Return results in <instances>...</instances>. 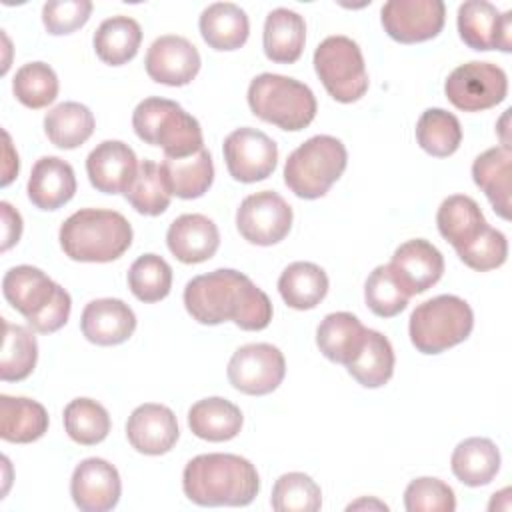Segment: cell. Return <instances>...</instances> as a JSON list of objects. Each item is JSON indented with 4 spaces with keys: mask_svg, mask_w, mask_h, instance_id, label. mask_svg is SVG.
Here are the masks:
<instances>
[{
    "mask_svg": "<svg viewBox=\"0 0 512 512\" xmlns=\"http://www.w3.org/2000/svg\"><path fill=\"white\" fill-rule=\"evenodd\" d=\"M188 314L206 326L232 320L242 330H264L272 320V302L246 274L218 268L194 276L184 288Z\"/></svg>",
    "mask_w": 512,
    "mask_h": 512,
    "instance_id": "cell-1",
    "label": "cell"
},
{
    "mask_svg": "<svg viewBox=\"0 0 512 512\" xmlns=\"http://www.w3.org/2000/svg\"><path fill=\"white\" fill-rule=\"evenodd\" d=\"M182 488L198 506H248L260 490V478L250 460L210 452L194 456L184 466Z\"/></svg>",
    "mask_w": 512,
    "mask_h": 512,
    "instance_id": "cell-2",
    "label": "cell"
},
{
    "mask_svg": "<svg viewBox=\"0 0 512 512\" xmlns=\"http://www.w3.org/2000/svg\"><path fill=\"white\" fill-rule=\"evenodd\" d=\"M58 238L70 260L112 262L130 248L132 226L116 210L82 208L62 222Z\"/></svg>",
    "mask_w": 512,
    "mask_h": 512,
    "instance_id": "cell-3",
    "label": "cell"
},
{
    "mask_svg": "<svg viewBox=\"0 0 512 512\" xmlns=\"http://www.w3.org/2000/svg\"><path fill=\"white\" fill-rule=\"evenodd\" d=\"M2 292L8 304L40 334H52L68 322L70 294L36 266L10 268L2 278Z\"/></svg>",
    "mask_w": 512,
    "mask_h": 512,
    "instance_id": "cell-4",
    "label": "cell"
},
{
    "mask_svg": "<svg viewBox=\"0 0 512 512\" xmlns=\"http://www.w3.org/2000/svg\"><path fill=\"white\" fill-rule=\"evenodd\" d=\"M132 128L146 144L160 146L166 158H186L204 148L198 120L168 98H144L134 108Z\"/></svg>",
    "mask_w": 512,
    "mask_h": 512,
    "instance_id": "cell-5",
    "label": "cell"
},
{
    "mask_svg": "<svg viewBox=\"0 0 512 512\" xmlns=\"http://www.w3.org/2000/svg\"><path fill=\"white\" fill-rule=\"evenodd\" d=\"M248 106L254 116L290 132L306 128L318 108L314 92L304 82L272 72H264L250 82Z\"/></svg>",
    "mask_w": 512,
    "mask_h": 512,
    "instance_id": "cell-6",
    "label": "cell"
},
{
    "mask_svg": "<svg viewBox=\"0 0 512 512\" xmlns=\"http://www.w3.org/2000/svg\"><path fill=\"white\" fill-rule=\"evenodd\" d=\"M348 164L346 146L328 134H318L300 144L284 164L286 186L304 200L324 196Z\"/></svg>",
    "mask_w": 512,
    "mask_h": 512,
    "instance_id": "cell-7",
    "label": "cell"
},
{
    "mask_svg": "<svg viewBox=\"0 0 512 512\" xmlns=\"http://www.w3.org/2000/svg\"><path fill=\"white\" fill-rule=\"evenodd\" d=\"M474 328V314L466 300L454 294L434 296L410 314V340L422 354H440L464 342Z\"/></svg>",
    "mask_w": 512,
    "mask_h": 512,
    "instance_id": "cell-8",
    "label": "cell"
},
{
    "mask_svg": "<svg viewBox=\"0 0 512 512\" xmlns=\"http://www.w3.org/2000/svg\"><path fill=\"white\" fill-rule=\"evenodd\" d=\"M314 70L336 102H356L368 90V72L362 50L348 36L324 38L314 50Z\"/></svg>",
    "mask_w": 512,
    "mask_h": 512,
    "instance_id": "cell-9",
    "label": "cell"
},
{
    "mask_svg": "<svg viewBox=\"0 0 512 512\" xmlns=\"http://www.w3.org/2000/svg\"><path fill=\"white\" fill-rule=\"evenodd\" d=\"M446 98L462 112H480L500 104L508 94L506 72L492 62L456 66L444 82Z\"/></svg>",
    "mask_w": 512,
    "mask_h": 512,
    "instance_id": "cell-10",
    "label": "cell"
},
{
    "mask_svg": "<svg viewBox=\"0 0 512 512\" xmlns=\"http://www.w3.org/2000/svg\"><path fill=\"white\" fill-rule=\"evenodd\" d=\"M286 374L284 354L266 342L240 346L228 362L230 384L250 396L274 392Z\"/></svg>",
    "mask_w": 512,
    "mask_h": 512,
    "instance_id": "cell-11",
    "label": "cell"
},
{
    "mask_svg": "<svg viewBox=\"0 0 512 512\" xmlns=\"http://www.w3.org/2000/svg\"><path fill=\"white\" fill-rule=\"evenodd\" d=\"M236 226L250 244L272 246L288 236L292 228V208L278 192L262 190L240 202Z\"/></svg>",
    "mask_w": 512,
    "mask_h": 512,
    "instance_id": "cell-12",
    "label": "cell"
},
{
    "mask_svg": "<svg viewBox=\"0 0 512 512\" xmlns=\"http://www.w3.org/2000/svg\"><path fill=\"white\" fill-rule=\"evenodd\" d=\"M222 152L230 176L244 184L268 178L278 162L276 142L262 130L250 126L230 132Z\"/></svg>",
    "mask_w": 512,
    "mask_h": 512,
    "instance_id": "cell-13",
    "label": "cell"
},
{
    "mask_svg": "<svg viewBox=\"0 0 512 512\" xmlns=\"http://www.w3.org/2000/svg\"><path fill=\"white\" fill-rule=\"evenodd\" d=\"M384 32L402 44H416L440 34L446 20L442 0H388L380 10Z\"/></svg>",
    "mask_w": 512,
    "mask_h": 512,
    "instance_id": "cell-14",
    "label": "cell"
},
{
    "mask_svg": "<svg viewBox=\"0 0 512 512\" xmlns=\"http://www.w3.org/2000/svg\"><path fill=\"white\" fill-rule=\"evenodd\" d=\"M458 32L474 50H512V12H498L486 0H466L458 8Z\"/></svg>",
    "mask_w": 512,
    "mask_h": 512,
    "instance_id": "cell-15",
    "label": "cell"
},
{
    "mask_svg": "<svg viewBox=\"0 0 512 512\" xmlns=\"http://www.w3.org/2000/svg\"><path fill=\"white\" fill-rule=\"evenodd\" d=\"M200 52L184 36L164 34L156 38L146 52V72L148 76L166 86H186L200 70Z\"/></svg>",
    "mask_w": 512,
    "mask_h": 512,
    "instance_id": "cell-16",
    "label": "cell"
},
{
    "mask_svg": "<svg viewBox=\"0 0 512 512\" xmlns=\"http://www.w3.org/2000/svg\"><path fill=\"white\" fill-rule=\"evenodd\" d=\"M122 492L118 470L104 458L82 460L70 478V496L82 512L112 510Z\"/></svg>",
    "mask_w": 512,
    "mask_h": 512,
    "instance_id": "cell-17",
    "label": "cell"
},
{
    "mask_svg": "<svg viewBox=\"0 0 512 512\" xmlns=\"http://www.w3.org/2000/svg\"><path fill=\"white\" fill-rule=\"evenodd\" d=\"M392 276L408 296L422 294L432 288L444 274L442 252L424 238L400 244L388 264Z\"/></svg>",
    "mask_w": 512,
    "mask_h": 512,
    "instance_id": "cell-18",
    "label": "cell"
},
{
    "mask_svg": "<svg viewBox=\"0 0 512 512\" xmlns=\"http://www.w3.org/2000/svg\"><path fill=\"white\" fill-rule=\"evenodd\" d=\"M180 436L174 412L164 404H140L126 422V438L134 450L148 456H160L172 450Z\"/></svg>",
    "mask_w": 512,
    "mask_h": 512,
    "instance_id": "cell-19",
    "label": "cell"
},
{
    "mask_svg": "<svg viewBox=\"0 0 512 512\" xmlns=\"http://www.w3.org/2000/svg\"><path fill=\"white\" fill-rule=\"evenodd\" d=\"M86 172L98 192L124 194L138 172V160L126 142L104 140L88 154Z\"/></svg>",
    "mask_w": 512,
    "mask_h": 512,
    "instance_id": "cell-20",
    "label": "cell"
},
{
    "mask_svg": "<svg viewBox=\"0 0 512 512\" xmlns=\"http://www.w3.org/2000/svg\"><path fill=\"white\" fill-rule=\"evenodd\" d=\"M82 334L98 346H116L126 342L136 330L132 308L118 298H98L86 304L80 318Z\"/></svg>",
    "mask_w": 512,
    "mask_h": 512,
    "instance_id": "cell-21",
    "label": "cell"
},
{
    "mask_svg": "<svg viewBox=\"0 0 512 512\" xmlns=\"http://www.w3.org/2000/svg\"><path fill=\"white\" fill-rule=\"evenodd\" d=\"M168 250L184 264L210 260L220 246L218 226L204 214H182L166 232Z\"/></svg>",
    "mask_w": 512,
    "mask_h": 512,
    "instance_id": "cell-22",
    "label": "cell"
},
{
    "mask_svg": "<svg viewBox=\"0 0 512 512\" xmlns=\"http://www.w3.org/2000/svg\"><path fill=\"white\" fill-rule=\"evenodd\" d=\"M76 192L74 168L58 156H42L28 178V198L40 210H58Z\"/></svg>",
    "mask_w": 512,
    "mask_h": 512,
    "instance_id": "cell-23",
    "label": "cell"
},
{
    "mask_svg": "<svg viewBox=\"0 0 512 512\" xmlns=\"http://www.w3.org/2000/svg\"><path fill=\"white\" fill-rule=\"evenodd\" d=\"M472 178L486 194L494 212L504 220L510 218L512 190V150L510 146H494L484 150L472 164Z\"/></svg>",
    "mask_w": 512,
    "mask_h": 512,
    "instance_id": "cell-24",
    "label": "cell"
},
{
    "mask_svg": "<svg viewBox=\"0 0 512 512\" xmlns=\"http://www.w3.org/2000/svg\"><path fill=\"white\" fill-rule=\"evenodd\" d=\"M438 232L448 240L454 250H464L488 228V222L474 198L452 194L442 200L436 214Z\"/></svg>",
    "mask_w": 512,
    "mask_h": 512,
    "instance_id": "cell-25",
    "label": "cell"
},
{
    "mask_svg": "<svg viewBox=\"0 0 512 512\" xmlns=\"http://www.w3.org/2000/svg\"><path fill=\"white\" fill-rule=\"evenodd\" d=\"M264 54L278 64H292L302 56L306 42L304 18L288 8H274L264 22Z\"/></svg>",
    "mask_w": 512,
    "mask_h": 512,
    "instance_id": "cell-26",
    "label": "cell"
},
{
    "mask_svg": "<svg viewBox=\"0 0 512 512\" xmlns=\"http://www.w3.org/2000/svg\"><path fill=\"white\" fill-rule=\"evenodd\" d=\"M164 184L172 196L192 200L208 192L214 180L212 156L206 148L186 158H166L160 164Z\"/></svg>",
    "mask_w": 512,
    "mask_h": 512,
    "instance_id": "cell-27",
    "label": "cell"
},
{
    "mask_svg": "<svg viewBox=\"0 0 512 512\" xmlns=\"http://www.w3.org/2000/svg\"><path fill=\"white\" fill-rule=\"evenodd\" d=\"M198 26L204 42L214 50H238L250 34L246 12L232 2H214L204 8Z\"/></svg>",
    "mask_w": 512,
    "mask_h": 512,
    "instance_id": "cell-28",
    "label": "cell"
},
{
    "mask_svg": "<svg viewBox=\"0 0 512 512\" xmlns=\"http://www.w3.org/2000/svg\"><path fill=\"white\" fill-rule=\"evenodd\" d=\"M242 412L226 398H202L188 410V426L194 436L208 442H226L242 430Z\"/></svg>",
    "mask_w": 512,
    "mask_h": 512,
    "instance_id": "cell-29",
    "label": "cell"
},
{
    "mask_svg": "<svg viewBox=\"0 0 512 512\" xmlns=\"http://www.w3.org/2000/svg\"><path fill=\"white\" fill-rule=\"evenodd\" d=\"M48 430L46 408L24 396H0V436L6 442L30 444Z\"/></svg>",
    "mask_w": 512,
    "mask_h": 512,
    "instance_id": "cell-30",
    "label": "cell"
},
{
    "mask_svg": "<svg viewBox=\"0 0 512 512\" xmlns=\"http://www.w3.org/2000/svg\"><path fill=\"white\" fill-rule=\"evenodd\" d=\"M450 466L462 484L472 488L486 486L500 470V450L490 438H466L454 448Z\"/></svg>",
    "mask_w": 512,
    "mask_h": 512,
    "instance_id": "cell-31",
    "label": "cell"
},
{
    "mask_svg": "<svg viewBox=\"0 0 512 512\" xmlns=\"http://www.w3.org/2000/svg\"><path fill=\"white\" fill-rule=\"evenodd\" d=\"M346 368L350 376L366 388L384 386L394 374V350L390 340L382 332L366 328L364 340Z\"/></svg>",
    "mask_w": 512,
    "mask_h": 512,
    "instance_id": "cell-32",
    "label": "cell"
},
{
    "mask_svg": "<svg viewBox=\"0 0 512 512\" xmlns=\"http://www.w3.org/2000/svg\"><path fill=\"white\" fill-rule=\"evenodd\" d=\"M278 292L290 308L310 310L328 294V276L314 262H292L278 278Z\"/></svg>",
    "mask_w": 512,
    "mask_h": 512,
    "instance_id": "cell-33",
    "label": "cell"
},
{
    "mask_svg": "<svg viewBox=\"0 0 512 512\" xmlns=\"http://www.w3.org/2000/svg\"><path fill=\"white\" fill-rule=\"evenodd\" d=\"M94 52L110 66H122L130 62L142 42V28L130 16L106 18L94 32Z\"/></svg>",
    "mask_w": 512,
    "mask_h": 512,
    "instance_id": "cell-34",
    "label": "cell"
},
{
    "mask_svg": "<svg viewBox=\"0 0 512 512\" xmlns=\"http://www.w3.org/2000/svg\"><path fill=\"white\" fill-rule=\"evenodd\" d=\"M366 328L350 312H332L324 316L316 330V344L320 352L336 362L348 364L364 340Z\"/></svg>",
    "mask_w": 512,
    "mask_h": 512,
    "instance_id": "cell-35",
    "label": "cell"
},
{
    "mask_svg": "<svg viewBox=\"0 0 512 512\" xmlns=\"http://www.w3.org/2000/svg\"><path fill=\"white\" fill-rule=\"evenodd\" d=\"M94 126V114L80 102H62L44 116V132L48 140L62 150L82 146L92 136Z\"/></svg>",
    "mask_w": 512,
    "mask_h": 512,
    "instance_id": "cell-36",
    "label": "cell"
},
{
    "mask_svg": "<svg viewBox=\"0 0 512 512\" xmlns=\"http://www.w3.org/2000/svg\"><path fill=\"white\" fill-rule=\"evenodd\" d=\"M2 354H0V378L4 382H20L28 378L38 360L36 336L20 324L2 322Z\"/></svg>",
    "mask_w": 512,
    "mask_h": 512,
    "instance_id": "cell-37",
    "label": "cell"
},
{
    "mask_svg": "<svg viewBox=\"0 0 512 512\" xmlns=\"http://www.w3.org/2000/svg\"><path fill=\"white\" fill-rule=\"evenodd\" d=\"M416 140L430 156L446 158L458 150L462 128L452 112L444 108H428L416 122Z\"/></svg>",
    "mask_w": 512,
    "mask_h": 512,
    "instance_id": "cell-38",
    "label": "cell"
},
{
    "mask_svg": "<svg viewBox=\"0 0 512 512\" xmlns=\"http://www.w3.org/2000/svg\"><path fill=\"white\" fill-rule=\"evenodd\" d=\"M64 430L74 442L94 446L108 436L110 414L92 398H74L64 408Z\"/></svg>",
    "mask_w": 512,
    "mask_h": 512,
    "instance_id": "cell-39",
    "label": "cell"
},
{
    "mask_svg": "<svg viewBox=\"0 0 512 512\" xmlns=\"http://www.w3.org/2000/svg\"><path fill=\"white\" fill-rule=\"evenodd\" d=\"M124 196L136 212L144 216H160L170 206L172 194L164 184L160 166L152 160H142Z\"/></svg>",
    "mask_w": 512,
    "mask_h": 512,
    "instance_id": "cell-40",
    "label": "cell"
},
{
    "mask_svg": "<svg viewBox=\"0 0 512 512\" xmlns=\"http://www.w3.org/2000/svg\"><path fill=\"white\" fill-rule=\"evenodd\" d=\"M12 90L20 104L38 110L56 100L58 76L46 62H28L16 70Z\"/></svg>",
    "mask_w": 512,
    "mask_h": 512,
    "instance_id": "cell-41",
    "label": "cell"
},
{
    "mask_svg": "<svg viewBox=\"0 0 512 512\" xmlns=\"http://www.w3.org/2000/svg\"><path fill=\"white\" fill-rule=\"evenodd\" d=\"M128 286L140 302H158L172 288V268L158 254H142L128 270Z\"/></svg>",
    "mask_w": 512,
    "mask_h": 512,
    "instance_id": "cell-42",
    "label": "cell"
},
{
    "mask_svg": "<svg viewBox=\"0 0 512 512\" xmlns=\"http://www.w3.org/2000/svg\"><path fill=\"white\" fill-rule=\"evenodd\" d=\"M270 504L276 512H316L322 506V490L308 474L288 472L274 482Z\"/></svg>",
    "mask_w": 512,
    "mask_h": 512,
    "instance_id": "cell-43",
    "label": "cell"
},
{
    "mask_svg": "<svg viewBox=\"0 0 512 512\" xmlns=\"http://www.w3.org/2000/svg\"><path fill=\"white\" fill-rule=\"evenodd\" d=\"M364 298H366L368 308L376 316L392 318L406 308L410 296L396 282V278L390 272V266L382 264L370 272V276L364 284Z\"/></svg>",
    "mask_w": 512,
    "mask_h": 512,
    "instance_id": "cell-44",
    "label": "cell"
},
{
    "mask_svg": "<svg viewBox=\"0 0 512 512\" xmlns=\"http://www.w3.org/2000/svg\"><path fill=\"white\" fill-rule=\"evenodd\" d=\"M404 506L408 512H454L456 496L446 482L422 476L406 486Z\"/></svg>",
    "mask_w": 512,
    "mask_h": 512,
    "instance_id": "cell-45",
    "label": "cell"
},
{
    "mask_svg": "<svg viewBox=\"0 0 512 512\" xmlns=\"http://www.w3.org/2000/svg\"><path fill=\"white\" fill-rule=\"evenodd\" d=\"M460 256V260L476 270V272H486V270H494L498 266H502L506 262L508 256V240L506 236L488 226L478 240H474L470 246H466L464 250L456 252Z\"/></svg>",
    "mask_w": 512,
    "mask_h": 512,
    "instance_id": "cell-46",
    "label": "cell"
},
{
    "mask_svg": "<svg viewBox=\"0 0 512 512\" xmlns=\"http://www.w3.org/2000/svg\"><path fill=\"white\" fill-rule=\"evenodd\" d=\"M92 12L90 0H50L42 6V22L52 36L82 28Z\"/></svg>",
    "mask_w": 512,
    "mask_h": 512,
    "instance_id": "cell-47",
    "label": "cell"
},
{
    "mask_svg": "<svg viewBox=\"0 0 512 512\" xmlns=\"http://www.w3.org/2000/svg\"><path fill=\"white\" fill-rule=\"evenodd\" d=\"M2 208V250L6 252L10 246H14L20 240L22 234V218L20 214L8 204V202H0Z\"/></svg>",
    "mask_w": 512,
    "mask_h": 512,
    "instance_id": "cell-48",
    "label": "cell"
},
{
    "mask_svg": "<svg viewBox=\"0 0 512 512\" xmlns=\"http://www.w3.org/2000/svg\"><path fill=\"white\" fill-rule=\"evenodd\" d=\"M16 174H18V154H14L10 136H8V132H4V176H2V186H8Z\"/></svg>",
    "mask_w": 512,
    "mask_h": 512,
    "instance_id": "cell-49",
    "label": "cell"
},
{
    "mask_svg": "<svg viewBox=\"0 0 512 512\" xmlns=\"http://www.w3.org/2000/svg\"><path fill=\"white\" fill-rule=\"evenodd\" d=\"M364 506H374V508H378V510H388V506L384 504V502H378V500H366V498H362V500H358V502H354V504H350L348 506V510H356V508H364Z\"/></svg>",
    "mask_w": 512,
    "mask_h": 512,
    "instance_id": "cell-50",
    "label": "cell"
}]
</instances>
